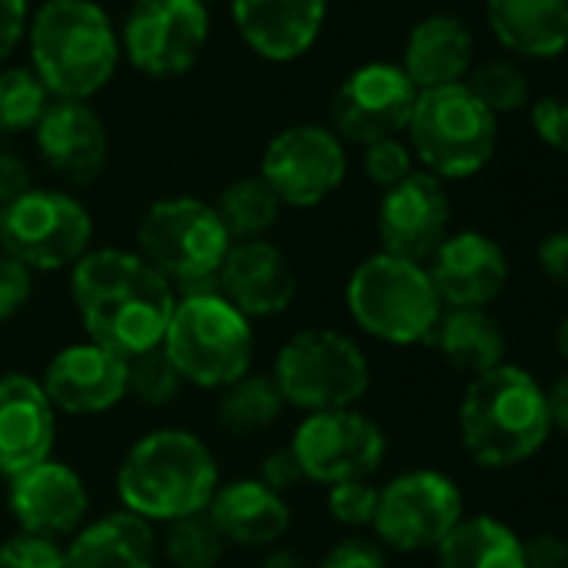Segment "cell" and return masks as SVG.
<instances>
[{
    "label": "cell",
    "mask_w": 568,
    "mask_h": 568,
    "mask_svg": "<svg viewBox=\"0 0 568 568\" xmlns=\"http://www.w3.org/2000/svg\"><path fill=\"white\" fill-rule=\"evenodd\" d=\"M271 378L288 408L302 415L355 408L372 388L365 348L338 328H302L274 355Z\"/></svg>",
    "instance_id": "cell-8"
},
{
    "label": "cell",
    "mask_w": 568,
    "mask_h": 568,
    "mask_svg": "<svg viewBox=\"0 0 568 568\" xmlns=\"http://www.w3.org/2000/svg\"><path fill=\"white\" fill-rule=\"evenodd\" d=\"M465 84L495 118L521 111L528 101V78L511 61H488L481 68H471Z\"/></svg>",
    "instance_id": "cell-34"
},
{
    "label": "cell",
    "mask_w": 568,
    "mask_h": 568,
    "mask_svg": "<svg viewBox=\"0 0 568 568\" xmlns=\"http://www.w3.org/2000/svg\"><path fill=\"white\" fill-rule=\"evenodd\" d=\"M545 402H548V418H551V432L568 435V372H561L551 388H545Z\"/></svg>",
    "instance_id": "cell-47"
},
{
    "label": "cell",
    "mask_w": 568,
    "mask_h": 568,
    "mask_svg": "<svg viewBox=\"0 0 568 568\" xmlns=\"http://www.w3.org/2000/svg\"><path fill=\"white\" fill-rule=\"evenodd\" d=\"M435 558L438 568H528L525 538L495 515H465Z\"/></svg>",
    "instance_id": "cell-29"
},
{
    "label": "cell",
    "mask_w": 568,
    "mask_h": 568,
    "mask_svg": "<svg viewBox=\"0 0 568 568\" xmlns=\"http://www.w3.org/2000/svg\"><path fill=\"white\" fill-rule=\"evenodd\" d=\"M34 184H31V168L21 154L14 151H4L0 148V211L8 204H14L21 194H28Z\"/></svg>",
    "instance_id": "cell-46"
},
{
    "label": "cell",
    "mask_w": 568,
    "mask_h": 568,
    "mask_svg": "<svg viewBox=\"0 0 568 568\" xmlns=\"http://www.w3.org/2000/svg\"><path fill=\"white\" fill-rule=\"evenodd\" d=\"M425 267L445 308H491L511 274L505 247L485 231H452Z\"/></svg>",
    "instance_id": "cell-19"
},
{
    "label": "cell",
    "mask_w": 568,
    "mask_h": 568,
    "mask_svg": "<svg viewBox=\"0 0 568 568\" xmlns=\"http://www.w3.org/2000/svg\"><path fill=\"white\" fill-rule=\"evenodd\" d=\"M0 568H68L64 541L18 528L0 541Z\"/></svg>",
    "instance_id": "cell-36"
},
{
    "label": "cell",
    "mask_w": 568,
    "mask_h": 568,
    "mask_svg": "<svg viewBox=\"0 0 568 568\" xmlns=\"http://www.w3.org/2000/svg\"><path fill=\"white\" fill-rule=\"evenodd\" d=\"M362 171L375 187L388 191L415 171V154H412L408 141H402V138L375 141V144L362 148Z\"/></svg>",
    "instance_id": "cell-37"
},
{
    "label": "cell",
    "mask_w": 568,
    "mask_h": 568,
    "mask_svg": "<svg viewBox=\"0 0 568 568\" xmlns=\"http://www.w3.org/2000/svg\"><path fill=\"white\" fill-rule=\"evenodd\" d=\"M345 308L368 338L395 348L425 345L445 312L428 267L385 251H375L352 267Z\"/></svg>",
    "instance_id": "cell-5"
},
{
    "label": "cell",
    "mask_w": 568,
    "mask_h": 568,
    "mask_svg": "<svg viewBox=\"0 0 568 568\" xmlns=\"http://www.w3.org/2000/svg\"><path fill=\"white\" fill-rule=\"evenodd\" d=\"M551 435L545 385L518 368L498 365L468 378L458 402V438L465 455L491 471L525 465Z\"/></svg>",
    "instance_id": "cell-3"
},
{
    "label": "cell",
    "mask_w": 568,
    "mask_h": 568,
    "mask_svg": "<svg viewBox=\"0 0 568 568\" xmlns=\"http://www.w3.org/2000/svg\"><path fill=\"white\" fill-rule=\"evenodd\" d=\"M295 452L305 481L315 485H338L352 478H372L388 452L385 428L358 412V408H335L305 415L288 442Z\"/></svg>",
    "instance_id": "cell-14"
},
{
    "label": "cell",
    "mask_w": 568,
    "mask_h": 568,
    "mask_svg": "<svg viewBox=\"0 0 568 568\" xmlns=\"http://www.w3.org/2000/svg\"><path fill=\"white\" fill-rule=\"evenodd\" d=\"M94 241V217L81 197L58 187H31L0 217V247L31 271L74 267Z\"/></svg>",
    "instance_id": "cell-10"
},
{
    "label": "cell",
    "mask_w": 568,
    "mask_h": 568,
    "mask_svg": "<svg viewBox=\"0 0 568 568\" xmlns=\"http://www.w3.org/2000/svg\"><path fill=\"white\" fill-rule=\"evenodd\" d=\"M531 118V131L538 134V141L558 154H568V101L565 98H538L528 111Z\"/></svg>",
    "instance_id": "cell-41"
},
{
    "label": "cell",
    "mask_w": 568,
    "mask_h": 568,
    "mask_svg": "<svg viewBox=\"0 0 568 568\" xmlns=\"http://www.w3.org/2000/svg\"><path fill=\"white\" fill-rule=\"evenodd\" d=\"M34 298V271L0 251V325L18 318Z\"/></svg>",
    "instance_id": "cell-39"
},
{
    "label": "cell",
    "mask_w": 568,
    "mask_h": 568,
    "mask_svg": "<svg viewBox=\"0 0 568 568\" xmlns=\"http://www.w3.org/2000/svg\"><path fill=\"white\" fill-rule=\"evenodd\" d=\"M257 178L284 207H318L348 178L345 141L325 124H292L267 141Z\"/></svg>",
    "instance_id": "cell-13"
},
{
    "label": "cell",
    "mask_w": 568,
    "mask_h": 568,
    "mask_svg": "<svg viewBox=\"0 0 568 568\" xmlns=\"http://www.w3.org/2000/svg\"><path fill=\"white\" fill-rule=\"evenodd\" d=\"M525 565L528 568H568V538L558 531H538L525 538Z\"/></svg>",
    "instance_id": "cell-45"
},
{
    "label": "cell",
    "mask_w": 568,
    "mask_h": 568,
    "mask_svg": "<svg viewBox=\"0 0 568 568\" xmlns=\"http://www.w3.org/2000/svg\"><path fill=\"white\" fill-rule=\"evenodd\" d=\"M31 8L28 0H0V68L18 51V44L28 38Z\"/></svg>",
    "instance_id": "cell-44"
},
{
    "label": "cell",
    "mask_w": 568,
    "mask_h": 568,
    "mask_svg": "<svg viewBox=\"0 0 568 568\" xmlns=\"http://www.w3.org/2000/svg\"><path fill=\"white\" fill-rule=\"evenodd\" d=\"M161 348L184 385L221 392L251 372L254 328L214 288L187 292L174 305Z\"/></svg>",
    "instance_id": "cell-6"
},
{
    "label": "cell",
    "mask_w": 568,
    "mask_h": 568,
    "mask_svg": "<svg viewBox=\"0 0 568 568\" xmlns=\"http://www.w3.org/2000/svg\"><path fill=\"white\" fill-rule=\"evenodd\" d=\"M71 302L91 342L121 358L161 348L178 295L128 247H91L71 267Z\"/></svg>",
    "instance_id": "cell-1"
},
{
    "label": "cell",
    "mask_w": 568,
    "mask_h": 568,
    "mask_svg": "<svg viewBox=\"0 0 568 568\" xmlns=\"http://www.w3.org/2000/svg\"><path fill=\"white\" fill-rule=\"evenodd\" d=\"M8 508L24 531L48 538H71L91 511V495L84 478L58 458L8 478Z\"/></svg>",
    "instance_id": "cell-20"
},
{
    "label": "cell",
    "mask_w": 568,
    "mask_h": 568,
    "mask_svg": "<svg viewBox=\"0 0 568 568\" xmlns=\"http://www.w3.org/2000/svg\"><path fill=\"white\" fill-rule=\"evenodd\" d=\"M378 508V485L372 478H352L328 488V511L345 528H372Z\"/></svg>",
    "instance_id": "cell-38"
},
{
    "label": "cell",
    "mask_w": 568,
    "mask_h": 568,
    "mask_svg": "<svg viewBox=\"0 0 568 568\" xmlns=\"http://www.w3.org/2000/svg\"><path fill=\"white\" fill-rule=\"evenodd\" d=\"M58 442V412L38 378L0 375V478H14L44 458Z\"/></svg>",
    "instance_id": "cell-22"
},
{
    "label": "cell",
    "mask_w": 568,
    "mask_h": 568,
    "mask_svg": "<svg viewBox=\"0 0 568 568\" xmlns=\"http://www.w3.org/2000/svg\"><path fill=\"white\" fill-rule=\"evenodd\" d=\"M425 345H432L452 372L468 378L505 365L508 352L501 322L488 308H445Z\"/></svg>",
    "instance_id": "cell-28"
},
{
    "label": "cell",
    "mask_w": 568,
    "mask_h": 568,
    "mask_svg": "<svg viewBox=\"0 0 568 568\" xmlns=\"http://www.w3.org/2000/svg\"><path fill=\"white\" fill-rule=\"evenodd\" d=\"M134 251L171 284V288L204 292L214 288L224 254L231 247V234L224 231L214 204L174 194L154 201L138 227H134Z\"/></svg>",
    "instance_id": "cell-7"
},
{
    "label": "cell",
    "mask_w": 568,
    "mask_h": 568,
    "mask_svg": "<svg viewBox=\"0 0 568 568\" xmlns=\"http://www.w3.org/2000/svg\"><path fill=\"white\" fill-rule=\"evenodd\" d=\"M31 71L58 101H91L121 64V38L94 0H44L28 21Z\"/></svg>",
    "instance_id": "cell-4"
},
{
    "label": "cell",
    "mask_w": 568,
    "mask_h": 568,
    "mask_svg": "<svg viewBox=\"0 0 568 568\" xmlns=\"http://www.w3.org/2000/svg\"><path fill=\"white\" fill-rule=\"evenodd\" d=\"M254 478L264 481V485H267L271 491H277V495H288V491H295V488L305 481V471H302L295 452H292L288 445H281V448H274V452H267V455L261 458Z\"/></svg>",
    "instance_id": "cell-42"
},
{
    "label": "cell",
    "mask_w": 568,
    "mask_h": 568,
    "mask_svg": "<svg viewBox=\"0 0 568 568\" xmlns=\"http://www.w3.org/2000/svg\"><path fill=\"white\" fill-rule=\"evenodd\" d=\"M415 104L418 88L408 81L402 64L368 61L338 84L332 98V131L345 144L358 148L402 138L408 131Z\"/></svg>",
    "instance_id": "cell-15"
},
{
    "label": "cell",
    "mask_w": 568,
    "mask_h": 568,
    "mask_svg": "<svg viewBox=\"0 0 568 568\" xmlns=\"http://www.w3.org/2000/svg\"><path fill=\"white\" fill-rule=\"evenodd\" d=\"M375 231L385 254L425 264L452 234V197L445 181L428 171H412L402 184L382 191Z\"/></svg>",
    "instance_id": "cell-16"
},
{
    "label": "cell",
    "mask_w": 568,
    "mask_h": 568,
    "mask_svg": "<svg viewBox=\"0 0 568 568\" xmlns=\"http://www.w3.org/2000/svg\"><path fill=\"white\" fill-rule=\"evenodd\" d=\"M555 348H558V355H561V362H568V315L558 322V328H555Z\"/></svg>",
    "instance_id": "cell-49"
},
{
    "label": "cell",
    "mask_w": 568,
    "mask_h": 568,
    "mask_svg": "<svg viewBox=\"0 0 568 568\" xmlns=\"http://www.w3.org/2000/svg\"><path fill=\"white\" fill-rule=\"evenodd\" d=\"M284 408H288V405H284L274 378L264 375V372H247L244 378L221 388L217 422L231 435H257V432L271 428L281 418Z\"/></svg>",
    "instance_id": "cell-31"
},
{
    "label": "cell",
    "mask_w": 568,
    "mask_h": 568,
    "mask_svg": "<svg viewBox=\"0 0 568 568\" xmlns=\"http://www.w3.org/2000/svg\"><path fill=\"white\" fill-rule=\"evenodd\" d=\"M535 261L538 271L545 274V281H551L558 292L568 295V231H548L538 247H535Z\"/></svg>",
    "instance_id": "cell-43"
},
{
    "label": "cell",
    "mask_w": 568,
    "mask_h": 568,
    "mask_svg": "<svg viewBox=\"0 0 568 568\" xmlns=\"http://www.w3.org/2000/svg\"><path fill=\"white\" fill-rule=\"evenodd\" d=\"M257 568H312L308 558L302 551H292V548H267V555L261 558Z\"/></svg>",
    "instance_id": "cell-48"
},
{
    "label": "cell",
    "mask_w": 568,
    "mask_h": 568,
    "mask_svg": "<svg viewBox=\"0 0 568 568\" xmlns=\"http://www.w3.org/2000/svg\"><path fill=\"white\" fill-rule=\"evenodd\" d=\"M214 211L224 231L231 234V241H257L267 237V231L277 224L284 204L257 174H244L221 187Z\"/></svg>",
    "instance_id": "cell-30"
},
{
    "label": "cell",
    "mask_w": 568,
    "mask_h": 568,
    "mask_svg": "<svg viewBox=\"0 0 568 568\" xmlns=\"http://www.w3.org/2000/svg\"><path fill=\"white\" fill-rule=\"evenodd\" d=\"M54 412L91 418L114 412L128 398V358L98 342H71L51 355L38 378Z\"/></svg>",
    "instance_id": "cell-17"
},
{
    "label": "cell",
    "mask_w": 568,
    "mask_h": 568,
    "mask_svg": "<svg viewBox=\"0 0 568 568\" xmlns=\"http://www.w3.org/2000/svg\"><path fill=\"white\" fill-rule=\"evenodd\" d=\"M161 541L134 511H108L84 521L64 545L68 568H158Z\"/></svg>",
    "instance_id": "cell-25"
},
{
    "label": "cell",
    "mask_w": 568,
    "mask_h": 568,
    "mask_svg": "<svg viewBox=\"0 0 568 568\" xmlns=\"http://www.w3.org/2000/svg\"><path fill=\"white\" fill-rule=\"evenodd\" d=\"M227 545L274 548L292 528V505L257 478H234L217 485L204 511Z\"/></svg>",
    "instance_id": "cell-24"
},
{
    "label": "cell",
    "mask_w": 568,
    "mask_h": 568,
    "mask_svg": "<svg viewBox=\"0 0 568 568\" xmlns=\"http://www.w3.org/2000/svg\"><path fill=\"white\" fill-rule=\"evenodd\" d=\"M471 58L475 41L465 21L455 14H432L412 28L402 54V71L422 94L435 88L465 84V78L471 74Z\"/></svg>",
    "instance_id": "cell-26"
},
{
    "label": "cell",
    "mask_w": 568,
    "mask_h": 568,
    "mask_svg": "<svg viewBox=\"0 0 568 568\" xmlns=\"http://www.w3.org/2000/svg\"><path fill=\"white\" fill-rule=\"evenodd\" d=\"M51 101V91L31 68H0V134L34 131Z\"/></svg>",
    "instance_id": "cell-32"
},
{
    "label": "cell",
    "mask_w": 568,
    "mask_h": 568,
    "mask_svg": "<svg viewBox=\"0 0 568 568\" xmlns=\"http://www.w3.org/2000/svg\"><path fill=\"white\" fill-rule=\"evenodd\" d=\"M181 388H184V378L178 375L164 348H154L128 362V398L141 402L144 408L171 405L181 395Z\"/></svg>",
    "instance_id": "cell-35"
},
{
    "label": "cell",
    "mask_w": 568,
    "mask_h": 568,
    "mask_svg": "<svg viewBox=\"0 0 568 568\" xmlns=\"http://www.w3.org/2000/svg\"><path fill=\"white\" fill-rule=\"evenodd\" d=\"M408 148L438 181H465L488 168L498 148V118L468 84L422 91L408 121Z\"/></svg>",
    "instance_id": "cell-9"
},
{
    "label": "cell",
    "mask_w": 568,
    "mask_h": 568,
    "mask_svg": "<svg viewBox=\"0 0 568 568\" xmlns=\"http://www.w3.org/2000/svg\"><path fill=\"white\" fill-rule=\"evenodd\" d=\"M485 18L498 44L548 61L568 48V0H485Z\"/></svg>",
    "instance_id": "cell-27"
},
{
    "label": "cell",
    "mask_w": 568,
    "mask_h": 568,
    "mask_svg": "<svg viewBox=\"0 0 568 568\" xmlns=\"http://www.w3.org/2000/svg\"><path fill=\"white\" fill-rule=\"evenodd\" d=\"M114 485L124 511H134L151 525H171L207 511L221 471L201 435L171 425L141 435L124 452Z\"/></svg>",
    "instance_id": "cell-2"
},
{
    "label": "cell",
    "mask_w": 568,
    "mask_h": 568,
    "mask_svg": "<svg viewBox=\"0 0 568 568\" xmlns=\"http://www.w3.org/2000/svg\"><path fill=\"white\" fill-rule=\"evenodd\" d=\"M0 217H4V211H0Z\"/></svg>",
    "instance_id": "cell-51"
},
{
    "label": "cell",
    "mask_w": 568,
    "mask_h": 568,
    "mask_svg": "<svg viewBox=\"0 0 568 568\" xmlns=\"http://www.w3.org/2000/svg\"><path fill=\"white\" fill-rule=\"evenodd\" d=\"M465 518V498L452 475L438 468H412L378 488L372 531L382 548L405 555L435 551Z\"/></svg>",
    "instance_id": "cell-11"
},
{
    "label": "cell",
    "mask_w": 568,
    "mask_h": 568,
    "mask_svg": "<svg viewBox=\"0 0 568 568\" xmlns=\"http://www.w3.org/2000/svg\"><path fill=\"white\" fill-rule=\"evenodd\" d=\"M201 4H204V8H207V4H214V0H201Z\"/></svg>",
    "instance_id": "cell-50"
},
{
    "label": "cell",
    "mask_w": 568,
    "mask_h": 568,
    "mask_svg": "<svg viewBox=\"0 0 568 568\" xmlns=\"http://www.w3.org/2000/svg\"><path fill=\"white\" fill-rule=\"evenodd\" d=\"M214 292L227 298L247 322L277 318L298 298V271L292 257L267 237L231 241Z\"/></svg>",
    "instance_id": "cell-18"
},
{
    "label": "cell",
    "mask_w": 568,
    "mask_h": 568,
    "mask_svg": "<svg viewBox=\"0 0 568 568\" xmlns=\"http://www.w3.org/2000/svg\"><path fill=\"white\" fill-rule=\"evenodd\" d=\"M227 541L214 528V521L201 511L191 518H178L164 528L161 551L171 568H214L224 555Z\"/></svg>",
    "instance_id": "cell-33"
},
{
    "label": "cell",
    "mask_w": 568,
    "mask_h": 568,
    "mask_svg": "<svg viewBox=\"0 0 568 568\" xmlns=\"http://www.w3.org/2000/svg\"><path fill=\"white\" fill-rule=\"evenodd\" d=\"M315 568H388V555L378 545V538L348 535V538L335 541Z\"/></svg>",
    "instance_id": "cell-40"
},
{
    "label": "cell",
    "mask_w": 568,
    "mask_h": 568,
    "mask_svg": "<svg viewBox=\"0 0 568 568\" xmlns=\"http://www.w3.org/2000/svg\"><path fill=\"white\" fill-rule=\"evenodd\" d=\"M121 58L154 81H174L201 61L211 18L201 0H134L121 28Z\"/></svg>",
    "instance_id": "cell-12"
},
{
    "label": "cell",
    "mask_w": 568,
    "mask_h": 568,
    "mask_svg": "<svg viewBox=\"0 0 568 568\" xmlns=\"http://www.w3.org/2000/svg\"><path fill=\"white\" fill-rule=\"evenodd\" d=\"M328 0H231L237 38L261 61L292 64L322 38Z\"/></svg>",
    "instance_id": "cell-21"
},
{
    "label": "cell",
    "mask_w": 568,
    "mask_h": 568,
    "mask_svg": "<svg viewBox=\"0 0 568 568\" xmlns=\"http://www.w3.org/2000/svg\"><path fill=\"white\" fill-rule=\"evenodd\" d=\"M34 144L41 161L74 184H91L108 161V128L91 101L54 98L34 128Z\"/></svg>",
    "instance_id": "cell-23"
}]
</instances>
